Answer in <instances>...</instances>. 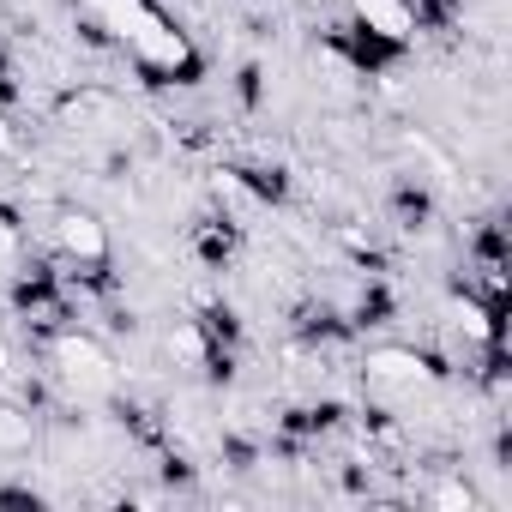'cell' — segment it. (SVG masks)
<instances>
[{"label": "cell", "mask_w": 512, "mask_h": 512, "mask_svg": "<svg viewBox=\"0 0 512 512\" xmlns=\"http://www.w3.org/2000/svg\"><path fill=\"white\" fill-rule=\"evenodd\" d=\"M79 13L115 43L127 49V61L163 85H187L199 79V49L187 43V31H175V19H163L151 0H79Z\"/></svg>", "instance_id": "obj_1"}, {"label": "cell", "mask_w": 512, "mask_h": 512, "mask_svg": "<svg viewBox=\"0 0 512 512\" xmlns=\"http://www.w3.org/2000/svg\"><path fill=\"white\" fill-rule=\"evenodd\" d=\"M49 368H55V386L79 404H109L121 392V362L97 332H55L49 338Z\"/></svg>", "instance_id": "obj_2"}, {"label": "cell", "mask_w": 512, "mask_h": 512, "mask_svg": "<svg viewBox=\"0 0 512 512\" xmlns=\"http://www.w3.org/2000/svg\"><path fill=\"white\" fill-rule=\"evenodd\" d=\"M362 380H368L374 398H386V404H410V398H422V392L440 386V368H434L422 350H410V344H380V350L362 356Z\"/></svg>", "instance_id": "obj_3"}, {"label": "cell", "mask_w": 512, "mask_h": 512, "mask_svg": "<svg viewBox=\"0 0 512 512\" xmlns=\"http://www.w3.org/2000/svg\"><path fill=\"white\" fill-rule=\"evenodd\" d=\"M49 241L67 266L79 272H103L109 266V223L91 205H55L49 211Z\"/></svg>", "instance_id": "obj_4"}, {"label": "cell", "mask_w": 512, "mask_h": 512, "mask_svg": "<svg viewBox=\"0 0 512 512\" xmlns=\"http://www.w3.org/2000/svg\"><path fill=\"white\" fill-rule=\"evenodd\" d=\"M350 19L362 25V37H374V43H392V49L416 43V31H422L410 0H350Z\"/></svg>", "instance_id": "obj_5"}, {"label": "cell", "mask_w": 512, "mask_h": 512, "mask_svg": "<svg viewBox=\"0 0 512 512\" xmlns=\"http://www.w3.org/2000/svg\"><path fill=\"white\" fill-rule=\"evenodd\" d=\"M446 326H452L464 344H494V308H488L476 290H464V296L446 302Z\"/></svg>", "instance_id": "obj_6"}, {"label": "cell", "mask_w": 512, "mask_h": 512, "mask_svg": "<svg viewBox=\"0 0 512 512\" xmlns=\"http://www.w3.org/2000/svg\"><path fill=\"white\" fill-rule=\"evenodd\" d=\"M31 440H37V422L13 404H0V452H31Z\"/></svg>", "instance_id": "obj_7"}, {"label": "cell", "mask_w": 512, "mask_h": 512, "mask_svg": "<svg viewBox=\"0 0 512 512\" xmlns=\"http://www.w3.org/2000/svg\"><path fill=\"white\" fill-rule=\"evenodd\" d=\"M428 506H440V512H476V488L458 482V476H446V482L428 488Z\"/></svg>", "instance_id": "obj_8"}, {"label": "cell", "mask_w": 512, "mask_h": 512, "mask_svg": "<svg viewBox=\"0 0 512 512\" xmlns=\"http://www.w3.org/2000/svg\"><path fill=\"white\" fill-rule=\"evenodd\" d=\"M169 356H181V362H205V332H199L193 320H181V326L169 332Z\"/></svg>", "instance_id": "obj_9"}, {"label": "cell", "mask_w": 512, "mask_h": 512, "mask_svg": "<svg viewBox=\"0 0 512 512\" xmlns=\"http://www.w3.org/2000/svg\"><path fill=\"white\" fill-rule=\"evenodd\" d=\"M19 260V223L7 217V211H0V272H7Z\"/></svg>", "instance_id": "obj_10"}, {"label": "cell", "mask_w": 512, "mask_h": 512, "mask_svg": "<svg viewBox=\"0 0 512 512\" xmlns=\"http://www.w3.org/2000/svg\"><path fill=\"white\" fill-rule=\"evenodd\" d=\"M7 157H19V133H13V115L0 109V163H7Z\"/></svg>", "instance_id": "obj_11"}, {"label": "cell", "mask_w": 512, "mask_h": 512, "mask_svg": "<svg viewBox=\"0 0 512 512\" xmlns=\"http://www.w3.org/2000/svg\"><path fill=\"white\" fill-rule=\"evenodd\" d=\"M7 374H13V344L0 338V380H7Z\"/></svg>", "instance_id": "obj_12"}, {"label": "cell", "mask_w": 512, "mask_h": 512, "mask_svg": "<svg viewBox=\"0 0 512 512\" xmlns=\"http://www.w3.org/2000/svg\"><path fill=\"white\" fill-rule=\"evenodd\" d=\"M308 7H326V0H308Z\"/></svg>", "instance_id": "obj_13"}]
</instances>
